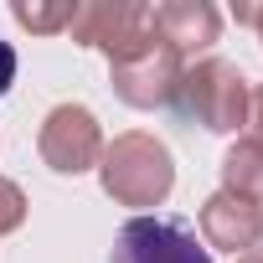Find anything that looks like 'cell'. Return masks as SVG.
Returning a JSON list of instances; mask_svg holds the SVG:
<instances>
[{
  "mask_svg": "<svg viewBox=\"0 0 263 263\" xmlns=\"http://www.w3.org/2000/svg\"><path fill=\"white\" fill-rule=\"evenodd\" d=\"M108 263H212L186 217H129L114 237Z\"/></svg>",
  "mask_w": 263,
  "mask_h": 263,
  "instance_id": "cell-1",
  "label": "cell"
},
{
  "mask_svg": "<svg viewBox=\"0 0 263 263\" xmlns=\"http://www.w3.org/2000/svg\"><path fill=\"white\" fill-rule=\"evenodd\" d=\"M11 83H16V52L0 42V98H6V88H11Z\"/></svg>",
  "mask_w": 263,
  "mask_h": 263,
  "instance_id": "cell-2",
  "label": "cell"
}]
</instances>
